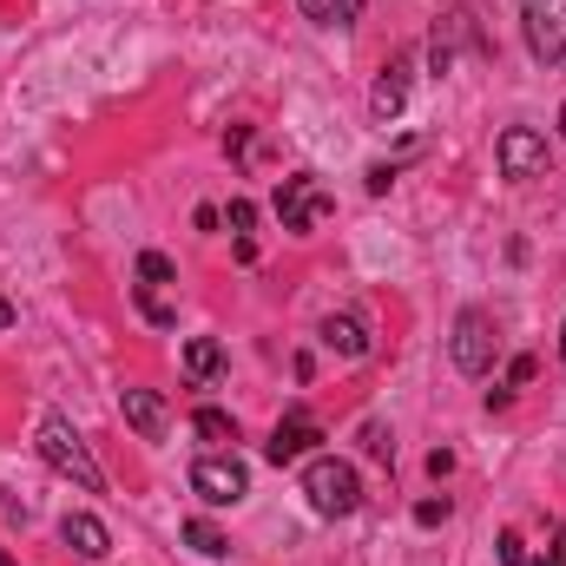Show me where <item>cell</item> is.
Returning a JSON list of instances; mask_svg holds the SVG:
<instances>
[{"label":"cell","mask_w":566,"mask_h":566,"mask_svg":"<svg viewBox=\"0 0 566 566\" xmlns=\"http://www.w3.org/2000/svg\"><path fill=\"white\" fill-rule=\"evenodd\" d=\"M40 461L53 468V474H66V481H80L86 494H106V474H99V461H93V448L80 441V428L66 422V416H40Z\"/></svg>","instance_id":"cell-1"},{"label":"cell","mask_w":566,"mask_h":566,"mask_svg":"<svg viewBox=\"0 0 566 566\" xmlns=\"http://www.w3.org/2000/svg\"><path fill=\"white\" fill-rule=\"evenodd\" d=\"M303 494H310V507H316L323 521H343V514L363 507V474H356L349 461H336V454H310Z\"/></svg>","instance_id":"cell-2"},{"label":"cell","mask_w":566,"mask_h":566,"mask_svg":"<svg viewBox=\"0 0 566 566\" xmlns=\"http://www.w3.org/2000/svg\"><path fill=\"white\" fill-rule=\"evenodd\" d=\"M329 211H336V198L316 185V171H290V178L277 185V218H283V231H296V238H303V231H316Z\"/></svg>","instance_id":"cell-3"},{"label":"cell","mask_w":566,"mask_h":566,"mask_svg":"<svg viewBox=\"0 0 566 566\" xmlns=\"http://www.w3.org/2000/svg\"><path fill=\"white\" fill-rule=\"evenodd\" d=\"M494 349H501L494 316H488V310H461V316H454V336H448L454 369H461V376H488V369H494Z\"/></svg>","instance_id":"cell-4"},{"label":"cell","mask_w":566,"mask_h":566,"mask_svg":"<svg viewBox=\"0 0 566 566\" xmlns=\"http://www.w3.org/2000/svg\"><path fill=\"white\" fill-rule=\"evenodd\" d=\"M191 494L205 507H238L251 494V468L238 454H205V461H191Z\"/></svg>","instance_id":"cell-5"},{"label":"cell","mask_w":566,"mask_h":566,"mask_svg":"<svg viewBox=\"0 0 566 566\" xmlns=\"http://www.w3.org/2000/svg\"><path fill=\"white\" fill-rule=\"evenodd\" d=\"M521 27H527V53L541 66L566 60V0H521Z\"/></svg>","instance_id":"cell-6"},{"label":"cell","mask_w":566,"mask_h":566,"mask_svg":"<svg viewBox=\"0 0 566 566\" xmlns=\"http://www.w3.org/2000/svg\"><path fill=\"white\" fill-rule=\"evenodd\" d=\"M494 158H501L507 178H541V171H547V139H541L534 126H507L501 145H494Z\"/></svg>","instance_id":"cell-7"},{"label":"cell","mask_w":566,"mask_h":566,"mask_svg":"<svg viewBox=\"0 0 566 566\" xmlns=\"http://www.w3.org/2000/svg\"><path fill=\"white\" fill-rule=\"evenodd\" d=\"M316 441H323V422H316V416H310V409L296 402V409H290V416L277 422V434L264 441V454H271L277 468H290V461H303V454H310Z\"/></svg>","instance_id":"cell-8"},{"label":"cell","mask_w":566,"mask_h":566,"mask_svg":"<svg viewBox=\"0 0 566 566\" xmlns=\"http://www.w3.org/2000/svg\"><path fill=\"white\" fill-rule=\"evenodd\" d=\"M316 336H323V349H336L343 363H363V356H369V323H363L356 310H329Z\"/></svg>","instance_id":"cell-9"},{"label":"cell","mask_w":566,"mask_h":566,"mask_svg":"<svg viewBox=\"0 0 566 566\" xmlns=\"http://www.w3.org/2000/svg\"><path fill=\"white\" fill-rule=\"evenodd\" d=\"M119 416L133 422V434H139V441H165V428H171L165 402H158L151 389H119Z\"/></svg>","instance_id":"cell-10"},{"label":"cell","mask_w":566,"mask_h":566,"mask_svg":"<svg viewBox=\"0 0 566 566\" xmlns=\"http://www.w3.org/2000/svg\"><path fill=\"white\" fill-rule=\"evenodd\" d=\"M402 106H409V60H389V66H382V80L369 86V113L389 126Z\"/></svg>","instance_id":"cell-11"},{"label":"cell","mask_w":566,"mask_h":566,"mask_svg":"<svg viewBox=\"0 0 566 566\" xmlns=\"http://www.w3.org/2000/svg\"><path fill=\"white\" fill-rule=\"evenodd\" d=\"M60 541H66L80 560H106V547H113V534H106L99 514H66V521H60Z\"/></svg>","instance_id":"cell-12"},{"label":"cell","mask_w":566,"mask_h":566,"mask_svg":"<svg viewBox=\"0 0 566 566\" xmlns=\"http://www.w3.org/2000/svg\"><path fill=\"white\" fill-rule=\"evenodd\" d=\"M185 376H191L198 389L218 382V376H224V343H218V336H191V343H185Z\"/></svg>","instance_id":"cell-13"},{"label":"cell","mask_w":566,"mask_h":566,"mask_svg":"<svg viewBox=\"0 0 566 566\" xmlns=\"http://www.w3.org/2000/svg\"><path fill=\"white\" fill-rule=\"evenodd\" d=\"M296 7H303V20H316V27H336V33L363 20V0H296Z\"/></svg>","instance_id":"cell-14"},{"label":"cell","mask_w":566,"mask_h":566,"mask_svg":"<svg viewBox=\"0 0 566 566\" xmlns=\"http://www.w3.org/2000/svg\"><path fill=\"white\" fill-rule=\"evenodd\" d=\"M521 566H566V521H547L541 547H527V560Z\"/></svg>","instance_id":"cell-15"},{"label":"cell","mask_w":566,"mask_h":566,"mask_svg":"<svg viewBox=\"0 0 566 566\" xmlns=\"http://www.w3.org/2000/svg\"><path fill=\"white\" fill-rule=\"evenodd\" d=\"M185 541H191V554H205V560H224V554H231V541H224L211 521H185Z\"/></svg>","instance_id":"cell-16"},{"label":"cell","mask_w":566,"mask_h":566,"mask_svg":"<svg viewBox=\"0 0 566 566\" xmlns=\"http://www.w3.org/2000/svg\"><path fill=\"white\" fill-rule=\"evenodd\" d=\"M191 428H198L211 448H231V441H238V422H231L224 409H198V416H191Z\"/></svg>","instance_id":"cell-17"},{"label":"cell","mask_w":566,"mask_h":566,"mask_svg":"<svg viewBox=\"0 0 566 566\" xmlns=\"http://www.w3.org/2000/svg\"><path fill=\"white\" fill-rule=\"evenodd\" d=\"M133 303L145 310V323H158V329H171V323H178V310H171V303H165L151 283H133Z\"/></svg>","instance_id":"cell-18"},{"label":"cell","mask_w":566,"mask_h":566,"mask_svg":"<svg viewBox=\"0 0 566 566\" xmlns=\"http://www.w3.org/2000/svg\"><path fill=\"white\" fill-rule=\"evenodd\" d=\"M139 283H151V290H165V283H178V264H171L165 251H139Z\"/></svg>","instance_id":"cell-19"},{"label":"cell","mask_w":566,"mask_h":566,"mask_svg":"<svg viewBox=\"0 0 566 566\" xmlns=\"http://www.w3.org/2000/svg\"><path fill=\"white\" fill-rule=\"evenodd\" d=\"M409 158H416V151H402V158H389V165H369V171H363V185H369V191H376V198H382V191H389V185H396V171H402V165H409Z\"/></svg>","instance_id":"cell-20"},{"label":"cell","mask_w":566,"mask_h":566,"mask_svg":"<svg viewBox=\"0 0 566 566\" xmlns=\"http://www.w3.org/2000/svg\"><path fill=\"white\" fill-rule=\"evenodd\" d=\"M363 448H369L376 461H396V434H389L382 422H363Z\"/></svg>","instance_id":"cell-21"},{"label":"cell","mask_w":566,"mask_h":566,"mask_svg":"<svg viewBox=\"0 0 566 566\" xmlns=\"http://www.w3.org/2000/svg\"><path fill=\"white\" fill-rule=\"evenodd\" d=\"M224 224H231L238 238H251V224H258V205H251V198H231V211H224Z\"/></svg>","instance_id":"cell-22"},{"label":"cell","mask_w":566,"mask_h":566,"mask_svg":"<svg viewBox=\"0 0 566 566\" xmlns=\"http://www.w3.org/2000/svg\"><path fill=\"white\" fill-rule=\"evenodd\" d=\"M521 560H527V541L507 527V534H501V566H521Z\"/></svg>","instance_id":"cell-23"},{"label":"cell","mask_w":566,"mask_h":566,"mask_svg":"<svg viewBox=\"0 0 566 566\" xmlns=\"http://www.w3.org/2000/svg\"><path fill=\"white\" fill-rule=\"evenodd\" d=\"M416 521H422V527H441V521H448V501H422Z\"/></svg>","instance_id":"cell-24"},{"label":"cell","mask_w":566,"mask_h":566,"mask_svg":"<svg viewBox=\"0 0 566 566\" xmlns=\"http://www.w3.org/2000/svg\"><path fill=\"white\" fill-rule=\"evenodd\" d=\"M521 382H534V356H514V369H507V389H521Z\"/></svg>","instance_id":"cell-25"},{"label":"cell","mask_w":566,"mask_h":566,"mask_svg":"<svg viewBox=\"0 0 566 566\" xmlns=\"http://www.w3.org/2000/svg\"><path fill=\"white\" fill-rule=\"evenodd\" d=\"M7 323H13V303H7V296H0V329H7Z\"/></svg>","instance_id":"cell-26"},{"label":"cell","mask_w":566,"mask_h":566,"mask_svg":"<svg viewBox=\"0 0 566 566\" xmlns=\"http://www.w3.org/2000/svg\"><path fill=\"white\" fill-rule=\"evenodd\" d=\"M560 363H566V323H560Z\"/></svg>","instance_id":"cell-27"},{"label":"cell","mask_w":566,"mask_h":566,"mask_svg":"<svg viewBox=\"0 0 566 566\" xmlns=\"http://www.w3.org/2000/svg\"><path fill=\"white\" fill-rule=\"evenodd\" d=\"M560 139H566V106H560Z\"/></svg>","instance_id":"cell-28"},{"label":"cell","mask_w":566,"mask_h":566,"mask_svg":"<svg viewBox=\"0 0 566 566\" xmlns=\"http://www.w3.org/2000/svg\"><path fill=\"white\" fill-rule=\"evenodd\" d=\"M0 566H13V560H7V547H0Z\"/></svg>","instance_id":"cell-29"}]
</instances>
